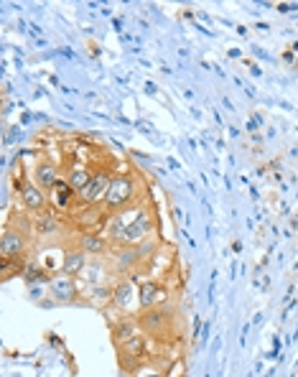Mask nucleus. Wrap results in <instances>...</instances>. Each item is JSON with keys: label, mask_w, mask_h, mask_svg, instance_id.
Wrapping results in <instances>:
<instances>
[{"label": "nucleus", "mask_w": 298, "mask_h": 377, "mask_svg": "<svg viewBox=\"0 0 298 377\" xmlns=\"http://www.w3.org/2000/svg\"><path fill=\"white\" fill-rule=\"evenodd\" d=\"M92 176L94 173H89L87 168H79L77 166V168H71V173H69V184L74 186V191H82V188L92 181Z\"/></svg>", "instance_id": "nucleus-15"}, {"label": "nucleus", "mask_w": 298, "mask_h": 377, "mask_svg": "<svg viewBox=\"0 0 298 377\" xmlns=\"http://www.w3.org/2000/svg\"><path fill=\"white\" fill-rule=\"evenodd\" d=\"M85 268H87V252L85 250H69L67 255H64V263H62L64 275L74 278V275H79Z\"/></svg>", "instance_id": "nucleus-9"}, {"label": "nucleus", "mask_w": 298, "mask_h": 377, "mask_svg": "<svg viewBox=\"0 0 298 377\" xmlns=\"http://www.w3.org/2000/svg\"><path fill=\"white\" fill-rule=\"evenodd\" d=\"M21 199H24V204L31 209V212H44V207H46V194H44V188L39 184H31V181H24L21 184Z\"/></svg>", "instance_id": "nucleus-5"}, {"label": "nucleus", "mask_w": 298, "mask_h": 377, "mask_svg": "<svg viewBox=\"0 0 298 377\" xmlns=\"http://www.w3.org/2000/svg\"><path fill=\"white\" fill-rule=\"evenodd\" d=\"M164 322H166V316L161 314V311H148V314H143V319H141L143 329L150 331V334H158L161 326H164Z\"/></svg>", "instance_id": "nucleus-13"}, {"label": "nucleus", "mask_w": 298, "mask_h": 377, "mask_svg": "<svg viewBox=\"0 0 298 377\" xmlns=\"http://www.w3.org/2000/svg\"><path fill=\"white\" fill-rule=\"evenodd\" d=\"M143 347H146V342H143V337L138 334V337H133L130 342L120 344V352H123V357H141Z\"/></svg>", "instance_id": "nucleus-18"}, {"label": "nucleus", "mask_w": 298, "mask_h": 377, "mask_svg": "<svg viewBox=\"0 0 298 377\" xmlns=\"http://www.w3.org/2000/svg\"><path fill=\"white\" fill-rule=\"evenodd\" d=\"M36 184H39L44 191H54V186L59 184V168H56L54 164H49V161L39 164L36 166Z\"/></svg>", "instance_id": "nucleus-8"}, {"label": "nucleus", "mask_w": 298, "mask_h": 377, "mask_svg": "<svg viewBox=\"0 0 298 377\" xmlns=\"http://www.w3.org/2000/svg\"><path fill=\"white\" fill-rule=\"evenodd\" d=\"M26 250V237L21 232H3L0 237V258H21Z\"/></svg>", "instance_id": "nucleus-4"}, {"label": "nucleus", "mask_w": 298, "mask_h": 377, "mask_svg": "<svg viewBox=\"0 0 298 377\" xmlns=\"http://www.w3.org/2000/svg\"><path fill=\"white\" fill-rule=\"evenodd\" d=\"M148 377H161V375H148Z\"/></svg>", "instance_id": "nucleus-20"}, {"label": "nucleus", "mask_w": 298, "mask_h": 377, "mask_svg": "<svg viewBox=\"0 0 298 377\" xmlns=\"http://www.w3.org/2000/svg\"><path fill=\"white\" fill-rule=\"evenodd\" d=\"M130 301H138V288H135L133 283H120L118 288H115V304L120 308H125Z\"/></svg>", "instance_id": "nucleus-12"}, {"label": "nucleus", "mask_w": 298, "mask_h": 377, "mask_svg": "<svg viewBox=\"0 0 298 377\" xmlns=\"http://www.w3.org/2000/svg\"><path fill=\"white\" fill-rule=\"evenodd\" d=\"M36 229H39V235H54L59 229V220L51 212H44L39 217V222H36Z\"/></svg>", "instance_id": "nucleus-14"}, {"label": "nucleus", "mask_w": 298, "mask_h": 377, "mask_svg": "<svg viewBox=\"0 0 298 377\" xmlns=\"http://www.w3.org/2000/svg\"><path fill=\"white\" fill-rule=\"evenodd\" d=\"M133 337H138V324L135 322H123L115 329V339H118V344H125V342H130Z\"/></svg>", "instance_id": "nucleus-17"}, {"label": "nucleus", "mask_w": 298, "mask_h": 377, "mask_svg": "<svg viewBox=\"0 0 298 377\" xmlns=\"http://www.w3.org/2000/svg\"><path fill=\"white\" fill-rule=\"evenodd\" d=\"M79 250H85L87 255H103L107 250V240L103 235H97V232H87L79 240Z\"/></svg>", "instance_id": "nucleus-10"}, {"label": "nucleus", "mask_w": 298, "mask_h": 377, "mask_svg": "<svg viewBox=\"0 0 298 377\" xmlns=\"http://www.w3.org/2000/svg\"><path fill=\"white\" fill-rule=\"evenodd\" d=\"M166 299V291L153 281H146L138 286V306L141 308H153L156 304Z\"/></svg>", "instance_id": "nucleus-6"}, {"label": "nucleus", "mask_w": 298, "mask_h": 377, "mask_svg": "<svg viewBox=\"0 0 298 377\" xmlns=\"http://www.w3.org/2000/svg\"><path fill=\"white\" fill-rule=\"evenodd\" d=\"M49 286H51L56 301H74V296H77V286H74V281H71L69 275L49 278Z\"/></svg>", "instance_id": "nucleus-7"}, {"label": "nucleus", "mask_w": 298, "mask_h": 377, "mask_svg": "<svg viewBox=\"0 0 298 377\" xmlns=\"http://www.w3.org/2000/svg\"><path fill=\"white\" fill-rule=\"evenodd\" d=\"M24 275L28 283H36V281H46V270L44 268H39L36 263H28V265L24 268Z\"/></svg>", "instance_id": "nucleus-19"}, {"label": "nucleus", "mask_w": 298, "mask_h": 377, "mask_svg": "<svg viewBox=\"0 0 298 377\" xmlns=\"http://www.w3.org/2000/svg\"><path fill=\"white\" fill-rule=\"evenodd\" d=\"M54 204L59 207V209H67V207L74 202V197H77V191H74V186H71L69 181H64V179H59V184L54 186Z\"/></svg>", "instance_id": "nucleus-11"}, {"label": "nucleus", "mask_w": 298, "mask_h": 377, "mask_svg": "<svg viewBox=\"0 0 298 377\" xmlns=\"http://www.w3.org/2000/svg\"><path fill=\"white\" fill-rule=\"evenodd\" d=\"M150 229H153V220H150V214L148 212H138V217L128 225L123 243H125V245H141L143 240L150 235Z\"/></svg>", "instance_id": "nucleus-3"}, {"label": "nucleus", "mask_w": 298, "mask_h": 377, "mask_svg": "<svg viewBox=\"0 0 298 377\" xmlns=\"http://www.w3.org/2000/svg\"><path fill=\"white\" fill-rule=\"evenodd\" d=\"M0 270H3V278L8 281V278H13V273H24V260L21 258H0Z\"/></svg>", "instance_id": "nucleus-16"}, {"label": "nucleus", "mask_w": 298, "mask_h": 377, "mask_svg": "<svg viewBox=\"0 0 298 377\" xmlns=\"http://www.w3.org/2000/svg\"><path fill=\"white\" fill-rule=\"evenodd\" d=\"M133 199H135L133 179H130L128 173L112 176V184H110V191H107V199H105V207H107L110 212H118V209L123 212Z\"/></svg>", "instance_id": "nucleus-1"}, {"label": "nucleus", "mask_w": 298, "mask_h": 377, "mask_svg": "<svg viewBox=\"0 0 298 377\" xmlns=\"http://www.w3.org/2000/svg\"><path fill=\"white\" fill-rule=\"evenodd\" d=\"M110 184H112L110 171H97L92 176V181H89V184H87V186L77 194L79 202H82L85 207H100V204H105V199H107V191H110Z\"/></svg>", "instance_id": "nucleus-2"}]
</instances>
